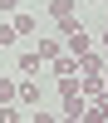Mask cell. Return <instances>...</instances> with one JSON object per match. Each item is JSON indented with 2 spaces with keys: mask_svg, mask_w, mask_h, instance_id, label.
I'll use <instances>...</instances> for the list:
<instances>
[{
  "mask_svg": "<svg viewBox=\"0 0 108 123\" xmlns=\"http://www.w3.org/2000/svg\"><path fill=\"white\" fill-rule=\"evenodd\" d=\"M79 74H84V79H98V74H103V54H93V49L79 54Z\"/></svg>",
  "mask_w": 108,
  "mask_h": 123,
  "instance_id": "obj_3",
  "label": "cell"
},
{
  "mask_svg": "<svg viewBox=\"0 0 108 123\" xmlns=\"http://www.w3.org/2000/svg\"><path fill=\"white\" fill-rule=\"evenodd\" d=\"M20 69H25V79H29V74H39V69H44V59H39V49H34V54H20Z\"/></svg>",
  "mask_w": 108,
  "mask_h": 123,
  "instance_id": "obj_6",
  "label": "cell"
},
{
  "mask_svg": "<svg viewBox=\"0 0 108 123\" xmlns=\"http://www.w3.org/2000/svg\"><path fill=\"white\" fill-rule=\"evenodd\" d=\"M59 54H64L59 39H44V44H39V59H44V64H49V59H59Z\"/></svg>",
  "mask_w": 108,
  "mask_h": 123,
  "instance_id": "obj_7",
  "label": "cell"
},
{
  "mask_svg": "<svg viewBox=\"0 0 108 123\" xmlns=\"http://www.w3.org/2000/svg\"><path fill=\"white\" fill-rule=\"evenodd\" d=\"M0 44H20V35H15V25H10V20L0 25Z\"/></svg>",
  "mask_w": 108,
  "mask_h": 123,
  "instance_id": "obj_10",
  "label": "cell"
},
{
  "mask_svg": "<svg viewBox=\"0 0 108 123\" xmlns=\"http://www.w3.org/2000/svg\"><path fill=\"white\" fill-rule=\"evenodd\" d=\"M64 123H79V118H74V113H64Z\"/></svg>",
  "mask_w": 108,
  "mask_h": 123,
  "instance_id": "obj_13",
  "label": "cell"
},
{
  "mask_svg": "<svg viewBox=\"0 0 108 123\" xmlns=\"http://www.w3.org/2000/svg\"><path fill=\"white\" fill-rule=\"evenodd\" d=\"M34 123H59V118L54 113H34Z\"/></svg>",
  "mask_w": 108,
  "mask_h": 123,
  "instance_id": "obj_12",
  "label": "cell"
},
{
  "mask_svg": "<svg viewBox=\"0 0 108 123\" xmlns=\"http://www.w3.org/2000/svg\"><path fill=\"white\" fill-rule=\"evenodd\" d=\"M15 98L34 108V104H39V84H34V79H20V84H15Z\"/></svg>",
  "mask_w": 108,
  "mask_h": 123,
  "instance_id": "obj_5",
  "label": "cell"
},
{
  "mask_svg": "<svg viewBox=\"0 0 108 123\" xmlns=\"http://www.w3.org/2000/svg\"><path fill=\"white\" fill-rule=\"evenodd\" d=\"M103 49H108V30H103Z\"/></svg>",
  "mask_w": 108,
  "mask_h": 123,
  "instance_id": "obj_14",
  "label": "cell"
},
{
  "mask_svg": "<svg viewBox=\"0 0 108 123\" xmlns=\"http://www.w3.org/2000/svg\"><path fill=\"white\" fill-rule=\"evenodd\" d=\"M103 94H108V74H103Z\"/></svg>",
  "mask_w": 108,
  "mask_h": 123,
  "instance_id": "obj_15",
  "label": "cell"
},
{
  "mask_svg": "<svg viewBox=\"0 0 108 123\" xmlns=\"http://www.w3.org/2000/svg\"><path fill=\"white\" fill-rule=\"evenodd\" d=\"M0 104H15V79H0Z\"/></svg>",
  "mask_w": 108,
  "mask_h": 123,
  "instance_id": "obj_9",
  "label": "cell"
},
{
  "mask_svg": "<svg viewBox=\"0 0 108 123\" xmlns=\"http://www.w3.org/2000/svg\"><path fill=\"white\" fill-rule=\"evenodd\" d=\"M20 5H25V0H0V10H5V15H15Z\"/></svg>",
  "mask_w": 108,
  "mask_h": 123,
  "instance_id": "obj_11",
  "label": "cell"
},
{
  "mask_svg": "<svg viewBox=\"0 0 108 123\" xmlns=\"http://www.w3.org/2000/svg\"><path fill=\"white\" fill-rule=\"evenodd\" d=\"M49 15H54L64 30H79V25H74V0H49Z\"/></svg>",
  "mask_w": 108,
  "mask_h": 123,
  "instance_id": "obj_1",
  "label": "cell"
},
{
  "mask_svg": "<svg viewBox=\"0 0 108 123\" xmlns=\"http://www.w3.org/2000/svg\"><path fill=\"white\" fill-rule=\"evenodd\" d=\"M20 118H25V113H20L15 104H0V123H20Z\"/></svg>",
  "mask_w": 108,
  "mask_h": 123,
  "instance_id": "obj_8",
  "label": "cell"
},
{
  "mask_svg": "<svg viewBox=\"0 0 108 123\" xmlns=\"http://www.w3.org/2000/svg\"><path fill=\"white\" fill-rule=\"evenodd\" d=\"M64 44H69V54H88V49H93V35H84V30H69V39H64Z\"/></svg>",
  "mask_w": 108,
  "mask_h": 123,
  "instance_id": "obj_2",
  "label": "cell"
},
{
  "mask_svg": "<svg viewBox=\"0 0 108 123\" xmlns=\"http://www.w3.org/2000/svg\"><path fill=\"white\" fill-rule=\"evenodd\" d=\"M10 25H15V35H20V39L34 35V15H29V10H15V15H10Z\"/></svg>",
  "mask_w": 108,
  "mask_h": 123,
  "instance_id": "obj_4",
  "label": "cell"
}]
</instances>
